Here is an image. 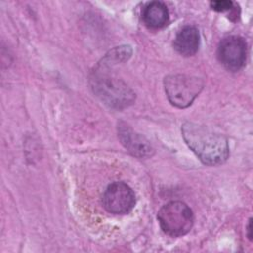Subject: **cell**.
<instances>
[{
    "label": "cell",
    "instance_id": "cell-1",
    "mask_svg": "<svg viewBox=\"0 0 253 253\" xmlns=\"http://www.w3.org/2000/svg\"><path fill=\"white\" fill-rule=\"evenodd\" d=\"M182 135L190 149L204 164H222L229 155L227 139L208 126L186 122L182 126Z\"/></svg>",
    "mask_w": 253,
    "mask_h": 253
},
{
    "label": "cell",
    "instance_id": "cell-2",
    "mask_svg": "<svg viewBox=\"0 0 253 253\" xmlns=\"http://www.w3.org/2000/svg\"><path fill=\"white\" fill-rule=\"evenodd\" d=\"M90 81L94 93L112 108L122 109L134 101V93L121 79L96 70Z\"/></svg>",
    "mask_w": 253,
    "mask_h": 253
},
{
    "label": "cell",
    "instance_id": "cell-3",
    "mask_svg": "<svg viewBox=\"0 0 253 253\" xmlns=\"http://www.w3.org/2000/svg\"><path fill=\"white\" fill-rule=\"evenodd\" d=\"M157 219L164 233L172 237H180L191 230L194 214L184 202L172 201L159 210Z\"/></svg>",
    "mask_w": 253,
    "mask_h": 253
},
{
    "label": "cell",
    "instance_id": "cell-4",
    "mask_svg": "<svg viewBox=\"0 0 253 253\" xmlns=\"http://www.w3.org/2000/svg\"><path fill=\"white\" fill-rule=\"evenodd\" d=\"M203 87L202 79L186 74H171L164 79V89L169 102L180 109L189 107Z\"/></svg>",
    "mask_w": 253,
    "mask_h": 253
},
{
    "label": "cell",
    "instance_id": "cell-5",
    "mask_svg": "<svg viewBox=\"0 0 253 253\" xmlns=\"http://www.w3.org/2000/svg\"><path fill=\"white\" fill-rule=\"evenodd\" d=\"M104 209L113 214H126L135 205V195L124 182H115L108 186L102 197Z\"/></svg>",
    "mask_w": 253,
    "mask_h": 253
},
{
    "label": "cell",
    "instance_id": "cell-6",
    "mask_svg": "<svg viewBox=\"0 0 253 253\" xmlns=\"http://www.w3.org/2000/svg\"><path fill=\"white\" fill-rule=\"evenodd\" d=\"M217 57L228 70L241 69L247 57L246 42L239 36H229L222 39L217 47Z\"/></svg>",
    "mask_w": 253,
    "mask_h": 253
},
{
    "label": "cell",
    "instance_id": "cell-7",
    "mask_svg": "<svg viewBox=\"0 0 253 253\" xmlns=\"http://www.w3.org/2000/svg\"><path fill=\"white\" fill-rule=\"evenodd\" d=\"M119 138L122 144L131 154L137 157H148L153 153V148L141 135L135 133L126 124H120L118 127Z\"/></svg>",
    "mask_w": 253,
    "mask_h": 253
},
{
    "label": "cell",
    "instance_id": "cell-8",
    "mask_svg": "<svg viewBox=\"0 0 253 253\" xmlns=\"http://www.w3.org/2000/svg\"><path fill=\"white\" fill-rule=\"evenodd\" d=\"M174 48L183 56L194 55L200 46V33L195 26H185L176 35Z\"/></svg>",
    "mask_w": 253,
    "mask_h": 253
},
{
    "label": "cell",
    "instance_id": "cell-9",
    "mask_svg": "<svg viewBox=\"0 0 253 253\" xmlns=\"http://www.w3.org/2000/svg\"><path fill=\"white\" fill-rule=\"evenodd\" d=\"M143 23L151 29H160L167 25L169 12L166 5L159 1L146 4L141 13Z\"/></svg>",
    "mask_w": 253,
    "mask_h": 253
},
{
    "label": "cell",
    "instance_id": "cell-10",
    "mask_svg": "<svg viewBox=\"0 0 253 253\" xmlns=\"http://www.w3.org/2000/svg\"><path fill=\"white\" fill-rule=\"evenodd\" d=\"M212 10L216 12H225L233 9V2L229 0H218V1H211L210 3Z\"/></svg>",
    "mask_w": 253,
    "mask_h": 253
},
{
    "label": "cell",
    "instance_id": "cell-11",
    "mask_svg": "<svg viewBox=\"0 0 253 253\" xmlns=\"http://www.w3.org/2000/svg\"><path fill=\"white\" fill-rule=\"evenodd\" d=\"M251 228H252V219H249L248 225H247V236L250 240H252V233H251Z\"/></svg>",
    "mask_w": 253,
    "mask_h": 253
}]
</instances>
